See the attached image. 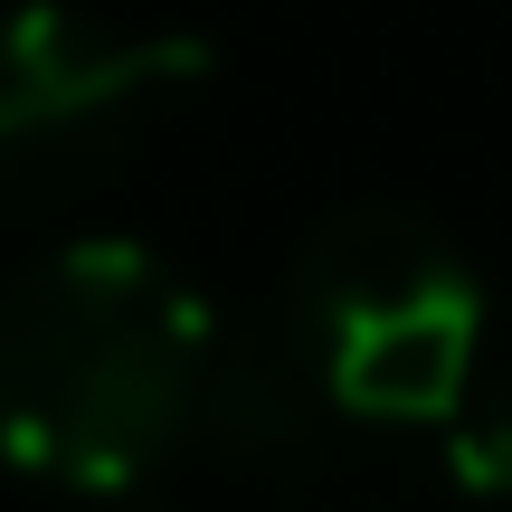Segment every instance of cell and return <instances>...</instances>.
Returning <instances> with one entry per match:
<instances>
[{"label":"cell","instance_id":"2","mask_svg":"<svg viewBox=\"0 0 512 512\" xmlns=\"http://www.w3.org/2000/svg\"><path fill=\"white\" fill-rule=\"evenodd\" d=\"M285 313L304 323L332 408L370 427H446L475 389L484 285L427 219L389 200L332 209L294 256Z\"/></svg>","mask_w":512,"mask_h":512},{"label":"cell","instance_id":"5","mask_svg":"<svg viewBox=\"0 0 512 512\" xmlns=\"http://www.w3.org/2000/svg\"><path fill=\"white\" fill-rule=\"evenodd\" d=\"M446 475L475 503H512V399H475L446 418Z\"/></svg>","mask_w":512,"mask_h":512},{"label":"cell","instance_id":"4","mask_svg":"<svg viewBox=\"0 0 512 512\" xmlns=\"http://www.w3.org/2000/svg\"><path fill=\"white\" fill-rule=\"evenodd\" d=\"M313 418H342V408H332V380H323V361H313L304 323L285 304L209 342L200 418H190L200 446H219V456H285V446L313 437Z\"/></svg>","mask_w":512,"mask_h":512},{"label":"cell","instance_id":"1","mask_svg":"<svg viewBox=\"0 0 512 512\" xmlns=\"http://www.w3.org/2000/svg\"><path fill=\"white\" fill-rule=\"evenodd\" d=\"M219 313L143 238L48 247L0 294V456L57 494H133L190 446Z\"/></svg>","mask_w":512,"mask_h":512},{"label":"cell","instance_id":"3","mask_svg":"<svg viewBox=\"0 0 512 512\" xmlns=\"http://www.w3.org/2000/svg\"><path fill=\"white\" fill-rule=\"evenodd\" d=\"M209 76V48L181 29H114L67 0L0 10V209L105 171L152 105Z\"/></svg>","mask_w":512,"mask_h":512}]
</instances>
